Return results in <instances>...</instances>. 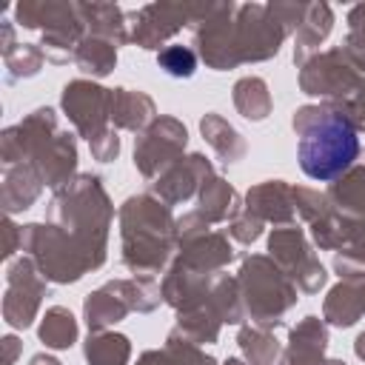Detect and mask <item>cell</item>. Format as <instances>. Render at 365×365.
Wrapping results in <instances>:
<instances>
[{"label": "cell", "instance_id": "6da1fadb", "mask_svg": "<svg viewBox=\"0 0 365 365\" xmlns=\"http://www.w3.org/2000/svg\"><path fill=\"white\" fill-rule=\"evenodd\" d=\"M299 165L311 180H334L345 174L356 154H359V137L342 114H322L317 117L299 137Z\"/></svg>", "mask_w": 365, "mask_h": 365}, {"label": "cell", "instance_id": "7a4b0ae2", "mask_svg": "<svg viewBox=\"0 0 365 365\" xmlns=\"http://www.w3.org/2000/svg\"><path fill=\"white\" fill-rule=\"evenodd\" d=\"M160 66L171 74V77H191L194 74V54L185 48V46H168L163 54H160Z\"/></svg>", "mask_w": 365, "mask_h": 365}]
</instances>
